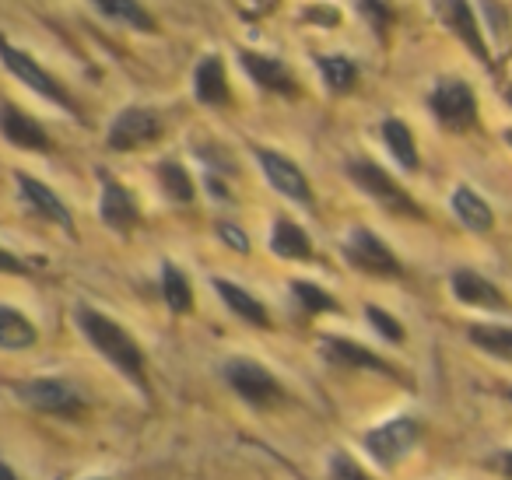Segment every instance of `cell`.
I'll list each match as a JSON object with an SVG mask.
<instances>
[{
	"mask_svg": "<svg viewBox=\"0 0 512 480\" xmlns=\"http://www.w3.org/2000/svg\"><path fill=\"white\" fill-rule=\"evenodd\" d=\"M74 319H78V330L116 372H123L137 389L148 393V368H144V351L127 330H123L116 319H109L106 312L92 309V305H78L74 309Z\"/></svg>",
	"mask_w": 512,
	"mask_h": 480,
	"instance_id": "6da1fadb",
	"label": "cell"
},
{
	"mask_svg": "<svg viewBox=\"0 0 512 480\" xmlns=\"http://www.w3.org/2000/svg\"><path fill=\"white\" fill-rule=\"evenodd\" d=\"M348 176L355 179V186L362 193H369L383 211L397 214V218H411V221H425V211L418 207V200L383 169V165L369 162V158H355L348 162Z\"/></svg>",
	"mask_w": 512,
	"mask_h": 480,
	"instance_id": "7a4b0ae2",
	"label": "cell"
},
{
	"mask_svg": "<svg viewBox=\"0 0 512 480\" xmlns=\"http://www.w3.org/2000/svg\"><path fill=\"white\" fill-rule=\"evenodd\" d=\"M421 442V424L414 417H393V421L369 428L362 435V449L369 452V459L379 470H393L397 463H404Z\"/></svg>",
	"mask_w": 512,
	"mask_h": 480,
	"instance_id": "3957f363",
	"label": "cell"
},
{
	"mask_svg": "<svg viewBox=\"0 0 512 480\" xmlns=\"http://www.w3.org/2000/svg\"><path fill=\"white\" fill-rule=\"evenodd\" d=\"M15 393L25 407L39 410V414H50V417H81L88 407L85 396L67 379H60V375H43V379L18 382Z\"/></svg>",
	"mask_w": 512,
	"mask_h": 480,
	"instance_id": "277c9868",
	"label": "cell"
},
{
	"mask_svg": "<svg viewBox=\"0 0 512 480\" xmlns=\"http://www.w3.org/2000/svg\"><path fill=\"white\" fill-rule=\"evenodd\" d=\"M0 64L8 67L11 78H18L25 88H32V92L43 95V99L57 102V106H60V109H67L71 116H78V106H74L71 92H67V88L60 85V81L53 78V74L46 71V67L39 64V60H32L29 53L18 50V46H11L4 36H0Z\"/></svg>",
	"mask_w": 512,
	"mask_h": 480,
	"instance_id": "5b68a950",
	"label": "cell"
},
{
	"mask_svg": "<svg viewBox=\"0 0 512 480\" xmlns=\"http://www.w3.org/2000/svg\"><path fill=\"white\" fill-rule=\"evenodd\" d=\"M225 379H228V386L256 410H271V407H278V403H285V389L274 379V372L253 358H232L225 365Z\"/></svg>",
	"mask_w": 512,
	"mask_h": 480,
	"instance_id": "8992f818",
	"label": "cell"
},
{
	"mask_svg": "<svg viewBox=\"0 0 512 480\" xmlns=\"http://www.w3.org/2000/svg\"><path fill=\"white\" fill-rule=\"evenodd\" d=\"M428 106H432L435 120L446 130H453V134H467V130L477 127V99L467 81L460 78L439 81L432 88V95H428Z\"/></svg>",
	"mask_w": 512,
	"mask_h": 480,
	"instance_id": "52a82bcc",
	"label": "cell"
},
{
	"mask_svg": "<svg viewBox=\"0 0 512 480\" xmlns=\"http://www.w3.org/2000/svg\"><path fill=\"white\" fill-rule=\"evenodd\" d=\"M344 256H348L351 267L362 270V274H369V277H400L404 274V267H400V260L393 256V249L386 246L376 232H369V228H351L348 239H344Z\"/></svg>",
	"mask_w": 512,
	"mask_h": 480,
	"instance_id": "ba28073f",
	"label": "cell"
},
{
	"mask_svg": "<svg viewBox=\"0 0 512 480\" xmlns=\"http://www.w3.org/2000/svg\"><path fill=\"white\" fill-rule=\"evenodd\" d=\"M162 137V120L155 109L127 106L113 123H109V151H141Z\"/></svg>",
	"mask_w": 512,
	"mask_h": 480,
	"instance_id": "9c48e42d",
	"label": "cell"
},
{
	"mask_svg": "<svg viewBox=\"0 0 512 480\" xmlns=\"http://www.w3.org/2000/svg\"><path fill=\"white\" fill-rule=\"evenodd\" d=\"M253 155H256V162H260V169H264L267 183H271L281 197L295 200V204H302V207L313 204V186H309L306 172H302L292 158L271 148H253Z\"/></svg>",
	"mask_w": 512,
	"mask_h": 480,
	"instance_id": "30bf717a",
	"label": "cell"
},
{
	"mask_svg": "<svg viewBox=\"0 0 512 480\" xmlns=\"http://www.w3.org/2000/svg\"><path fill=\"white\" fill-rule=\"evenodd\" d=\"M432 8H435V15H439V22L467 46L470 57L481 60V64H491L488 39H484L481 22H477L474 8H470L467 0H432Z\"/></svg>",
	"mask_w": 512,
	"mask_h": 480,
	"instance_id": "8fae6325",
	"label": "cell"
},
{
	"mask_svg": "<svg viewBox=\"0 0 512 480\" xmlns=\"http://www.w3.org/2000/svg\"><path fill=\"white\" fill-rule=\"evenodd\" d=\"M320 354L337 368H362V372H376V375H386V379H404L400 368H393L390 361L379 358L376 351H369V347L355 344V340H348V337H323Z\"/></svg>",
	"mask_w": 512,
	"mask_h": 480,
	"instance_id": "7c38bea8",
	"label": "cell"
},
{
	"mask_svg": "<svg viewBox=\"0 0 512 480\" xmlns=\"http://www.w3.org/2000/svg\"><path fill=\"white\" fill-rule=\"evenodd\" d=\"M99 218L109 232L130 235L141 225V211H137V200L120 179L102 176V197H99Z\"/></svg>",
	"mask_w": 512,
	"mask_h": 480,
	"instance_id": "4fadbf2b",
	"label": "cell"
},
{
	"mask_svg": "<svg viewBox=\"0 0 512 480\" xmlns=\"http://www.w3.org/2000/svg\"><path fill=\"white\" fill-rule=\"evenodd\" d=\"M449 288H453L456 302L470 305V309L509 312V298H505L502 291L488 281V277L477 274V270H467V267L453 270V277H449Z\"/></svg>",
	"mask_w": 512,
	"mask_h": 480,
	"instance_id": "5bb4252c",
	"label": "cell"
},
{
	"mask_svg": "<svg viewBox=\"0 0 512 480\" xmlns=\"http://www.w3.org/2000/svg\"><path fill=\"white\" fill-rule=\"evenodd\" d=\"M15 179H18V190H22V200L39 218H46L50 225H60L64 232H74V218H71V211H67V204L43 183V179L29 176V172H18Z\"/></svg>",
	"mask_w": 512,
	"mask_h": 480,
	"instance_id": "9a60e30c",
	"label": "cell"
},
{
	"mask_svg": "<svg viewBox=\"0 0 512 480\" xmlns=\"http://www.w3.org/2000/svg\"><path fill=\"white\" fill-rule=\"evenodd\" d=\"M0 134H4V141H11L22 151H50L53 148V141L43 130V123H36L32 116H25L22 109L11 106V102L0 106Z\"/></svg>",
	"mask_w": 512,
	"mask_h": 480,
	"instance_id": "2e32d148",
	"label": "cell"
},
{
	"mask_svg": "<svg viewBox=\"0 0 512 480\" xmlns=\"http://www.w3.org/2000/svg\"><path fill=\"white\" fill-rule=\"evenodd\" d=\"M449 207H453L456 221H460L467 232L488 235L491 228H495V211H491V204L481 193L470 190V186H456L453 197H449Z\"/></svg>",
	"mask_w": 512,
	"mask_h": 480,
	"instance_id": "e0dca14e",
	"label": "cell"
},
{
	"mask_svg": "<svg viewBox=\"0 0 512 480\" xmlns=\"http://www.w3.org/2000/svg\"><path fill=\"white\" fill-rule=\"evenodd\" d=\"M193 95H197L204 106L211 109H225L232 102V92H228V81H225V64L221 57H204L193 71Z\"/></svg>",
	"mask_w": 512,
	"mask_h": 480,
	"instance_id": "ac0fdd59",
	"label": "cell"
},
{
	"mask_svg": "<svg viewBox=\"0 0 512 480\" xmlns=\"http://www.w3.org/2000/svg\"><path fill=\"white\" fill-rule=\"evenodd\" d=\"M214 291L221 295V302L228 305V309L235 312V316L242 319V323L249 326H260V330H271V312L264 309V302L256 295H249L246 288H239V284L225 281V277H214Z\"/></svg>",
	"mask_w": 512,
	"mask_h": 480,
	"instance_id": "d6986e66",
	"label": "cell"
},
{
	"mask_svg": "<svg viewBox=\"0 0 512 480\" xmlns=\"http://www.w3.org/2000/svg\"><path fill=\"white\" fill-rule=\"evenodd\" d=\"M242 67L246 74L256 81V85H264L267 92H278V95H295V78L281 60L271 57H260V53H242Z\"/></svg>",
	"mask_w": 512,
	"mask_h": 480,
	"instance_id": "ffe728a7",
	"label": "cell"
},
{
	"mask_svg": "<svg viewBox=\"0 0 512 480\" xmlns=\"http://www.w3.org/2000/svg\"><path fill=\"white\" fill-rule=\"evenodd\" d=\"M271 253L281 260H313V242L306 228L295 225L292 218H278L271 228Z\"/></svg>",
	"mask_w": 512,
	"mask_h": 480,
	"instance_id": "44dd1931",
	"label": "cell"
},
{
	"mask_svg": "<svg viewBox=\"0 0 512 480\" xmlns=\"http://www.w3.org/2000/svg\"><path fill=\"white\" fill-rule=\"evenodd\" d=\"M39 340V330L25 312H18L15 305H0V347L4 351H29Z\"/></svg>",
	"mask_w": 512,
	"mask_h": 480,
	"instance_id": "7402d4cb",
	"label": "cell"
},
{
	"mask_svg": "<svg viewBox=\"0 0 512 480\" xmlns=\"http://www.w3.org/2000/svg\"><path fill=\"white\" fill-rule=\"evenodd\" d=\"M92 4L109 18V22H120L137 32H155V18H151L137 0H92Z\"/></svg>",
	"mask_w": 512,
	"mask_h": 480,
	"instance_id": "603a6c76",
	"label": "cell"
},
{
	"mask_svg": "<svg viewBox=\"0 0 512 480\" xmlns=\"http://www.w3.org/2000/svg\"><path fill=\"white\" fill-rule=\"evenodd\" d=\"M383 141H386V148H390V155L400 162V169H407V172L418 169V148H414V134L404 120H386Z\"/></svg>",
	"mask_w": 512,
	"mask_h": 480,
	"instance_id": "cb8c5ba5",
	"label": "cell"
},
{
	"mask_svg": "<svg viewBox=\"0 0 512 480\" xmlns=\"http://www.w3.org/2000/svg\"><path fill=\"white\" fill-rule=\"evenodd\" d=\"M162 298L176 316H186L193 309V288L176 263H165L162 267Z\"/></svg>",
	"mask_w": 512,
	"mask_h": 480,
	"instance_id": "d4e9b609",
	"label": "cell"
},
{
	"mask_svg": "<svg viewBox=\"0 0 512 480\" xmlns=\"http://www.w3.org/2000/svg\"><path fill=\"white\" fill-rule=\"evenodd\" d=\"M470 344L481 347L484 354L498 361H512V326H470L467 330Z\"/></svg>",
	"mask_w": 512,
	"mask_h": 480,
	"instance_id": "484cf974",
	"label": "cell"
},
{
	"mask_svg": "<svg viewBox=\"0 0 512 480\" xmlns=\"http://www.w3.org/2000/svg\"><path fill=\"white\" fill-rule=\"evenodd\" d=\"M155 172H158V183H162L165 197L176 200V204H193V197H197V186H193L190 172H186L183 165L169 158V162H162Z\"/></svg>",
	"mask_w": 512,
	"mask_h": 480,
	"instance_id": "4316f807",
	"label": "cell"
},
{
	"mask_svg": "<svg viewBox=\"0 0 512 480\" xmlns=\"http://www.w3.org/2000/svg\"><path fill=\"white\" fill-rule=\"evenodd\" d=\"M320 74H323V81H327L330 92H337V95L351 92V88H355V81H358V67L351 64L348 57H323L320 60Z\"/></svg>",
	"mask_w": 512,
	"mask_h": 480,
	"instance_id": "83f0119b",
	"label": "cell"
},
{
	"mask_svg": "<svg viewBox=\"0 0 512 480\" xmlns=\"http://www.w3.org/2000/svg\"><path fill=\"white\" fill-rule=\"evenodd\" d=\"M292 291H295V298H299L302 309L313 312V316H320V312H337V309H341V305H337V298L330 295L327 288L313 284V281H295Z\"/></svg>",
	"mask_w": 512,
	"mask_h": 480,
	"instance_id": "f1b7e54d",
	"label": "cell"
},
{
	"mask_svg": "<svg viewBox=\"0 0 512 480\" xmlns=\"http://www.w3.org/2000/svg\"><path fill=\"white\" fill-rule=\"evenodd\" d=\"M365 319L372 323V330L379 333L383 340H390V344H404V326H400V319H393L390 312H383L379 305H365Z\"/></svg>",
	"mask_w": 512,
	"mask_h": 480,
	"instance_id": "f546056e",
	"label": "cell"
},
{
	"mask_svg": "<svg viewBox=\"0 0 512 480\" xmlns=\"http://www.w3.org/2000/svg\"><path fill=\"white\" fill-rule=\"evenodd\" d=\"M327 477L330 480H372L369 470H362V463H355L348 452H334V456H330Z\"/></svg>",
	"mask_w": 512,
	"mask_h": 480,
	"instance_id": "4dcf8cb0",
	"label": "cell"
},
{
	"mask_svg": "<svg viewBox=\"0 0 512 480\" xmlns=\"http://www.w3.org/2000/svg\"><path fill=\"white\" fill-rule=\"evenodd\" d=\"M358 8H362V15L372 22V29H376L379 36H386V29H390V22H393V11L386 8L383 0H358Z\"/></svg>",
	"mask_w": 512,
	"mask_h": 480,
	"instance_id": "1f68e13d",
	"label": "cell"
},
{
	"mask_svg": "<svg viewBox=\"0 0 512 480\" xmlns=\"http://www.w3.org/2000/svg\"><path fill=\"white\" fill-rule=\"evenodd\" d=\"M302 18H306L309 25H323V29H337L341 25V11L337 8H323V4H313V8L302 11Z\"/></svg>",
	"mask_w": 512,
	"mask_h": 480,
	"instance_id": "d6a6232c",
	"label": "cell"
},
{
	"mask_svg": "<svg viewBox=\"0 0 512 480\" xmlns=\"http://www.w3.org/2000/svg\"><path fill=\"white\" fill-rule=\"evenodd\" d=\"M218 235L228 242V246L235 249V253H249V239H246V235H242L235 225H218Z\"/></svg>",
	"mask_w": 512,
	"mask_h": 480,
	"instance_id": "836d02e7",
	"label": "cell"
},
{
	"mask_svg": "<svg viewBox=\"0 0 512 480\" xmlns=\"http://www.w3.org/2000/svg\"><path fill=\"white\" fill-rule=\"evenodd\" d=\"M0 274H15V277H25V274H29V267H25V263L18 260L15 253H8V249L0 246Z\"/></svg>",
	"mask_w": 512,
	"mask_h": 480,
	"instance_id": "e575fe53",
	"label": "cell"
},
{
	"mask_svg": "<svg viewBox=\"0 0 512 480\" xmlns=\"http://www.w3.org/2000/svg\"><path fill=\"white\" fill-rule=\"evenodd\" d=\"M491 470H495L498 477L512 480V449H505V452H495V456H491Z\"/></svg>",
	"mask_w": 512,
	"mask_h": 480,
	"instance_id": "d590c367",
	"label": "cell"
},
{
	"mask_svg": "<svg viewBox=\"0 0 512 480\" xmlns=\"http://www.w3.org/2000/svg\"><path fill=\"white\" fill-rule=\"evenodd\" d=\"M0 480H22V477H18V473L11 470V466L4 463V459H0Z\"/></svg>",
	"mask_w": 512,
	"mask_h": 480,
	"instance_id": "8d00e7d4",
	"label": "cell"
},
{
	"mask_svg": "<svg viewBox=\"0 0 512 480\" xmlns=\"http://www.w3.org/2000/svg\"><path fill=\"white\" fill-rule=\"evenodd\" d=\"M502 137H505V144H509V148H512V127H509V130H505V134H502Z\"/></svg>",
	"mask_w": 512,
	"mask_h": 480,
	"instance_id": "74e56055",
	"label": "cell"
},
{
	"mask_svg": "<svg viewBox=\"0 0 512 480\" xmlns=\"http://www.w3.org/2000/svg\"><path fill=\"white\" fill-rule=\"evenodd\" d=\"M505 102H509V106H512V88H509V92H505Z\"/></svg>",
	"mask_w": 512,
	"mask_h": 480,
	"instance_id": "f35d334b",
	"label": "cell"
},
{
	"mask_svg": "<svg viewBox=\"0 0 512 480\" xmlns=\"http://www.w3.org/2000/svg\"><path fill=\"white\" fill-rule=\"evenodd\" d=\"M505 396H509V403H512V389H505Z\"/></svg>",
	"mask_w": 512,
	"mask_h": 480,
	"instance_id": "ab89813d",
	"label": "cell"
},
{
	"mask_svg": "<svg viewBox=\"0 0 512 480\" xmlns=\"http://www.w3.org/2000/svg\"><path fill=\"white\" fill-rule=\"evenodd\" d=\"M264 4H274V0H264Z\"/></svg>",
	"mask_w": 512,
	"mask_h": 480,
	"instance_id": "60d3db41",
	"label": "cell"
},
{
	"mask_svg": "<svg viewBox=\"0 0 512 480\" xmlns=\"http://www.w3.org/2000/svg\"><path fill=\"white\" fill-rule=\"evenodd\" d=\"M92 480H102V477H92Z\"/></svg>",
	"mask_w": 512,
	"mask_h": 480,
	"instance_id": "b9f144b4",
	"label": "cell"
}]
</instances>
